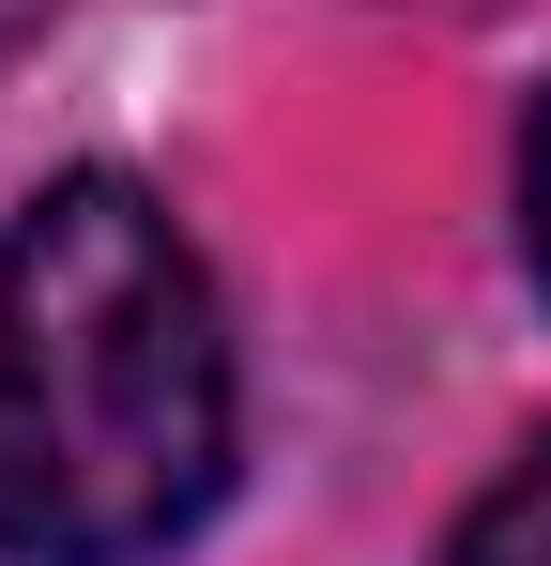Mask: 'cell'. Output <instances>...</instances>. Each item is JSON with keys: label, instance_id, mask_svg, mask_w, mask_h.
Masks as SVG:
<instances>
[{"label": "cell", "instance_id": "6da1fadb", "mask_svg": "<svg viewBox=\"0 0 551 566\" xmlns=\"http://www.w3.org/2000/svg\"><path fill=\"white\" fill-rule=\"evenodd\" d=\"M230 490V337L169 199L77 169L0 245V552L154 566Z\"/></svg>", "mask_w": 551, "mask_h": 566}, {"label": "cell", "instance_id": "3957f363", "mask_svg": "<svg viewBox=\"0 0 551 566\" xmlns=\"http://www.w3.org/2000/svg\"><path fill=\"white\" fill-rule=\"evenodd\" d=\"M521 245H537V291H551V107H537V154H521Z\"/></svg>", "mask_w": 551, "mask_h": 566}, {"label": "cell", "instance_id": "7a4b0ae2", "mask_svg": "<svg viewBox=\"0 0 551 566\" xmlns=\"http://www.w3.org/2000/svg\"><path fill=\"white\" fill-rule=\"evenodd\" d=\"M445 566H551V429L490 474V505L459 521V552H445Z\"/></svg>", "mask_w": 551, "mask_h": 566}]
</instances>
